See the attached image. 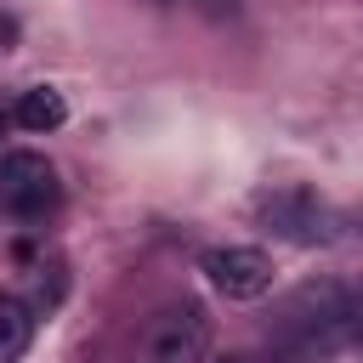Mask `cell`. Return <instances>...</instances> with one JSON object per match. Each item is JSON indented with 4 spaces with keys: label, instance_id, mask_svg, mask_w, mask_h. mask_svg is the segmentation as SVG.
Returning a JSON list of instances; mask_svg holds the SVG:
<instances>
[{
    "label": "cell",
    "instance_id": "obj_1",
    "mask_svg": "<svg viewBox=\"0 0 363 363\" xmlns=\"http://www.w3.org/2000/svg\"><path fill=\"white\" fill-rule=\"evenodd\" d=\"M357 340H363V295H352L346 284H306L289 295V306H284L289 357L312 363V357L352 352Z\"/></svg>",
    "mask_w": 363,
    "mask_h": 363
},
{
    "label": "cell",
    "instance_id": "obj_2",
    "mask_svg": "<svg viewBox=\"0 0 363 363\" xmlns=\"http://www.w3.org/2000/svg\"><path fill=\"white\" fill-rule=\"evenodd\" d=\"M204 352H210V323L199 306L182 301V306H164L142 323L130 363H204Z\"/></svg>",
    "mask_w": 363,
    "mask_h": 363
},
{
    "label": "cell",
    "instance_id": "obj_3",
    "mask_svg": "<svg viewBox=\"0 0 363 363\" xmlns=\"http://www.w3.org/2000/svg\"><path fill=\"white\" fill-rule=\"evenodd\" d=\"M0 204L23 221H40L51 204H57V170L45 153L34 147H11L0 153Z\"/></svg>",
    "mask_w": 363,
    "mask_h": 363
},
{
    "label": "cell",
    "instance_id": "obj_4",
    "mask_svg": "<svg viewBox=\"0 0 363 363\" xmlns=\"http://www.w3.org/2000/svg\"><path fill=\"white\" fill-rule=\"evenodd\" d=\"M199 272L210 278V289H221L227 301H255L272 289V255L255 244H216L204 250Z\"/></svg>",
    "mask_w": 363,
    "mask_h": 363
},
{
    "label": "cell",
    "instance_id": "obj_5",
    "mask_svg": "<svg viewBox=\"0 0 363 363\" xmlns=\"http://www.w3.org/2000/svg\"><path fill=\"white\" fill-rule=\"evenodd\" d=\"M62 119H68V102H62V91H51V85H28V91L17 96V125H23V130L45 136V130H57Z\"/></svg>",
    "mask_w": 363,
    "mask_h": 363
},
{
    "label": "cell",
    "instance_id": "obj_6",
    "mask_svg": "<svg viewBox=\"0 0 363 363\" xmlns=\"http://www.w3.org/2000/svg\"><path fill=\"white\" fill-rule=\"evenodd\" d=\"M28 340H34V312L0 289V363H17L28 352Z\"/></svg>",
    "mask_w": 363,
    "mask_h": 363
},
{
    "label": "cell",
    "instance_id": "obj_7",
    "mask_svg": "<svg viewBox=\"0 0 363 363\" xmlns=\"http://www.w3.org/2000/svg\"><path fill=\"white\" fill-rule=\"evenodd\" d=\"M227 363H244V357H227Z\"/></svg>",
    "mask_w": 363,
    "mask_h": 363
}]
</instances>
